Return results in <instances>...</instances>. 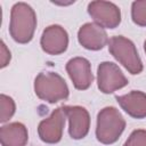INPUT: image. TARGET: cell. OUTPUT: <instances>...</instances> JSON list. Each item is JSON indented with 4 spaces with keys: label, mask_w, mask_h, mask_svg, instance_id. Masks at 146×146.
<instances>
[{
    "label": "cell",
    "mask_w": 146,
    "mask_h": 146,
    "mask_svg": "<svg viewBox=\"0 0 146 146\" xmlns=\"http://www.w3.org/2000/svg\"><path fill=\"white\" fill-rule=\"evenodd\" d=\"M36 27V15L33 8L25 2H17L11 7L9 33L14 41L27 43L33 39Z\"/></svg>",
    "instance_id": "obj_1"
},
{
    "label": "cell",
    "mask_w": 146,
    "mask_h": 146,
    "mask_svg": "<svg viewBox=\"0 0 146 146\" xmlns=\"http://www.w3.org/2000/svg\"><path fill=\"white\" fill-rule=\"evenodd\" d=\"M125 128V120L117 108L107 106L99 111L97 115L96 137L97 140L105 145L117 141Z\"/></svg>",
    "instance_id": "obj_2"
},
{
    "label": "cell",
    "mask_w": 146,
    "mask_h": 146,
    "mask_svg": "<svg viewBox=\"0 0 146 146\" xmlns=\"http://www.w3.org/2000/svg\"><path fill=\"white\" fill-rule=\"evenodd\" d=\"M35 95L50 104L68 98L70 90L65 80L55 72H41L34 80Z\"/></svg>",
    "instance_id": "obj_3"
},
{
    "label": "cell",
    "mask_w": 146,
    "mask_h": 146,
    "mask_svg": "<svg viewBox=\"0 0 146 146\" xmlns=\"http://www.w3.org/2000/svg\"><path fill=\"white\" fill-rule=\"evenodd\" d=\"M108 50L112 56L122 64L129 73L139 74L144 66L135 43L123 35L112 36L108 40Z\"/></svg>",
    "instance_id": "obj_4"
},
{
    "label": "cell",
    "mask_w": 146,
    "mask_h": 146,
    "mask_svg": "<svg viewBox=\"0 0 146 146\" xmlns=\"http://www.w3.org/2000/svg\"><path fill=\"white\" fill-rule=\"evenodd\" d=\"M128 84L121 68L112 62H103L97 68V86L103 94H112Z\"/></svg>",
    "instance_id": "obj_5"
},
{
    "label": "cell",
    "mask_w": 146,
    "mask_h": 146,
    "mask_svg": "<svg viewBox=\"0 0 146 146\" xmlns=\"http://www.w3.org/2000/svg\"><path fill=\"white\" fill-rule=\"evenodd\" d=\"M88 14L102 27L115 29L121 23L120 8L113 2L103 0L91 1L88 5Z\"/></svg>",
    "instance_id": "obj_6"
},
{
    "label": "cell",
    "mask_w": 146,
    "mask_h": 146,
    "mask_svg": "<svg viewBox=\"0 0 146 146\" xmlns=\"http://www.w3.org/2000/svg\"><path fill=\"white\" fill-rule=\"evenodd\" d=\"M65 119L66 115L63 106L54 110L49 117L42 120L38 125V135L40 139L47 144L59 143L63 137Z\"/></svg>",
    "instance_id": "obj_7"
},
{
    "label": "cell",
    "mask_w": 146,
    "mask_h": 146,
    "mask_svg": "<svg viewBox=\"0 0 146 146\" xmlns=\"http://www.w3.org/2000/svg\"><path fill=\"white\" fill-rule=\"evenodd\" d=\"M41 48L49 55H60L68 46V34L64 27L54 24L44 29L40 39Z\"/></svg>",
    "instance_id": "obj_8"
},
{
    "label": "cell",
    "mask_w": 146,
    "mask_h": 146,
    "mask_svg": "<svg viewBox=\"0 0 146 146\" xmlns=\"http://www.w3.org/2000/svg\"><path fill=\"white\" fill-rule=\"evenodd\" d=\"M66 72L73 82V86L78 90H87L92 81L94 75L91 73V64L84 57H74L66 63Z\"/></svg>",
    "instance_id": "obj_9"
},
{
    "label": "cell",
    "mask_w": 146,
    "mask_h": 146,
    "mask_svg": "<svg viewBox=\"0 0 146 146\" xmlns=\"http://www.w3.org/2000/svg\"><path fill=\"white\" fill-rule=\"evenodd\" d=\"M65 115L68 120V133L73 139L84 138L90 128L89 112L82 106H63Z\"/></svg>",
    "instance_id": "obj_10"
},
{
    "label": "cell",
    "mask_w": 146,
    "mask_h": 146,
    "mask_svg": "<svg viewBox=\"0 0 146 146\" xmlns=\"http://www.w3.org/2000/svg\"><path fill=\"white\" fill-rule=\"evenodd\" d=\"M79 43L88 50H100L108 43V36L104 27L96 23L83 24L78 32Z\"/></svg>",
    "instance_id": "obj_11"
},
{
    "label": "cell",
    "mask_w": 146,
    "mask_h": 146,
    "mask_svg": "<svg viewBox=\"0 0 146 146\" xmlns=\"http://www.w3.org/2000/svg\"><path fill=\"white\" fill-rule=\"evenodd\" d=\"M116 102L122 110L135 119L146 117V94L139 90H132L125 95L115 96Z\"/></svg>",
    "instance_id": "obj_12"
},
{
    "label": "cell",
    "mask_w": 146,
    "mask_h": 146,
    "mask_svg": "<svg viewBox=\"0 0 146 146\" xmlns=\"http://www.w3.org/2000/svg\"><path fill=\"white\" fill-rule=\"evenodd\" d=\"M0 141L2 146H25L29 141L26 127L21 122H11L0 128Z\"/></svg>",
    "instance_id": "obj_13"
},
{
    "label": "cell",
    "mask_w": 146,
    "mask_h": 146,
    "mask_svg": "<svg viewBox=\"0 0 146 146\" xmlns=\"http://www.w3.org/2000/svg\"><path fill=\"white\" fill-rule=\"evenodd\" d=\"M0 122L5 123L7 122L9 119H11V116L15 114L16 111V105L15 102L11 97L1 94L0 96Z\"/></svg>",
    "instance_id": "obj_14"
},
{
    "label": "cell",
    "mask_w": 146,
    "mask_h": 146,
    "mask_svg": "<svg viewBox=\"0 0 146 146\" xmlns=\"http://www.w3.org/2000/svg\"><path fill=\"white\" fill-rule=\"evenodd\" d=\"M131 18L135 24L139 26H146V0H138L132 2Z\"/></svg>",
    "instance_id": "obj_15"
},
{
    "label": "cell",
    "mask_w": 146,
    "mask_h": 146,
    "mask_svg": "<svg viewBox=\"0 0 146 146\" xmlns=\"http://www.w3.org/2000/svg\"><path fill=\"white\" fill-rule=\"evenodd\" d=\"M123 146H146V130H133L123 144Z\"/></svg>",
    "instance_id": "obj_16"
},
{
    "label": "cell",
    "mask_w": 146,
    "mask_h": 146,
    "mask_svg": "<svg viewBox=\"0 0 146 146\" xmlns=\"http://www.w3.org/2000/svg\"><path fill=\"white\" fill-rule=\"evenodd\" d=\"M10 58H11V56H10V51L8 50V48L6 47V44H5V42L3 41H1V57H0V60H1V67L3 68V67H6L8 64H9V62H10Z\"/></svg>",
    "instance_id": "obj_17"
},
{
    "label": "cell",
    "mask_w": 146,
    "mask_h": 146,
    "mask_svg": "<svg viewBox=\"0 0 146 146\" xmlns=\"http://www.w3.org/2000/svg\"><path fill=\"white\" fill-rule=\"evenodd\" d=\"M144 50H145V52H146V40H145V42H144Z\"/></svg>",
    "instance_id": "obj_18"
}]
</instances>
